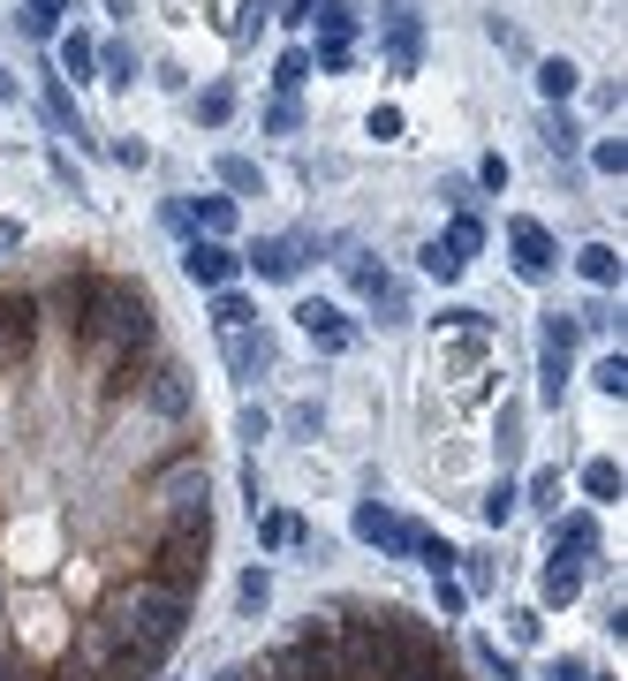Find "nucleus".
<instances>
[{"mask_svg":"<svg viewBox=\"0 0 628 681\" xmlns=\"http://www.w3.org/2000/svg\"><path fill=\"white\" fill-rule=\"evenodd\" d=\"M84 334L99 340V348H144L152 340V303L136 296V288H122V281H99L91 288V311H84Z\"/></svg>","mask_w":628,"mask_h":681,"instance_id":"nucleus-1","label":"nucleus"},{"mask_svg":"<svg viewBox=\"0 0 628 681\" xmlns=\"http://www.w3.org/2000/svg\"><path fill=\"white\" fill-rule=\"evenodd\" d=\"M160 591H174V598H190V583H205V530L197 522H174L168 530V546L152 553V568H144Z\"/></svg>","mask_w":628,"mask_h":681,"instance_id":"nucleus-2","label":"nucleus"},{"mask_svg":"<svg viewBox=\"0 0 628 681\" xmlns=\"http://www.w3.org/2000/svg\"><path fill=\"white\" fill-rule=\"evenodd\" d=\"M576 311H545V326H538V394H545V409H560V386H568V348H576Z\"/></svg>","mask_w":628,"mask_h":681,"instance_id":"nucleus-3","label":"nucleus"},{"mask_svg":"<svg viewBox=\"0 0 628 681\" xmlns=\"http://www.w3.org/2000/svg\"><path fill=\"white\" fill-rule=\"evenodd\" d=\"M378 31H386V61H394V77H417V61H424V23H417V8H409V0H386Z\"/></svg>","mask_w":628,"mask_h":681,"instance_id":"nucleus-4","label":"nucleus"},{"mask_svg":"<svg viewBox=\"0 0 628 681\" xmlns=\"http://www.w3.org/2000/svg\"><path fill=\"white\" fill-rule=\"evenodd\" d=\"M295 318H303V334L318 340V348H326V356H348V348H356V318H348V311H341V303H326V296H311L303 303V311H295Z\"/></svg>","mask_w":628,"mask_h":681,"instance_id":"nucleus-5","label":"nucleus"},{"mask_svg":"<svg viewBox=\"0 0 628 681\" xmlns=\"http://www.w3.org/2000/svg\"><path fill=\"white\" fill-rule=\"evenodd\" d=\"M507 251H515V273H523V281H553V265H560V251H553V235H545L538 220H515V227H507Z\"/></svg>","mask_w":628,"mask_h":681,"instance_id":"nucleus-6","label":"nucleus"},{"mask_svg":"<svg viewBox=\"0 0 628 681\" xmlns=\"http://www.w3.org/2000/svg\"><path fill=\"white\" fill-rule=\"evenodd\" d=\"M356 538H364V546H378V553H409V546H417V530H409L394 508H378V500H364V508H356Z\"/></svg>","mask_w":628,"mask_h":681,"instance_id":"nucleus-7","label":"nucleus"},{"mask_svg":"<svg viewBox=\"0 0 628 681\" xmlns=\"http://www.w3.org/2000/svg\"><path fill=\"white\" fill-rule=\"evenodd\" d=\"M182 273H190V281H205V288H227V281L243 273V257L205 235V243H190V251H182Z\"/></svg>","mask_w":628,"mask_h":681,"instance_id":"nucleus-8","label":"nucleus"},{"mask_svg":"<svg viewBox=\"0 0 628 681\" xmlns=\"http://www.w3.org/2000/svg\"><path fill=\"white\" fill-rule=\"evenodd\" d=\"M160 500H168L174 522H197V530H205V469H197V463H182V469L168 477V492H160Z\"/></svg>","mask_w":628,"mask_h":681,"instance_id":"nucleus-9","label":"nucleus"},{"mask_svg":"<svg viewBox=\"0 0 628 681\" xmlns=\"http://www.w3.org/2000/svg\"><path fill=\"white\" fill-rule=\"evenodd\" d=\"M348 281H356V296H364V303H378V311H386V326L402 318V288H394V273H386V265H372V257H348Z\"/></svg>","mask_w":628,"mask_h":681,"instance_id":"nucleus-10","label":"nucleus"},{"mask_svg":"<svg viewBox=\"0 0 628 681\" xmlns=\"http://www.w3.org/2000/svg\"><path fill=\"white\" fill-rule=\"evenodd\" d=\"M227 340V372L235 379H257L265 364H273V340H265V326H235V334H220Z\"/></svg>","mask_w":628,"mask_h":681,"instance_id":"nucleus-11","label":"nucleus"},{"mask_svg":"<svg viewBox=\"0 0 628 681\" xmlns=\"http://www.w3.org/2000/svg\"><path fill=\"white\" fill-rule=\"evenodd\" d=\"M251 265L265 273V281H295V273H303V243H295V235H265V243L251 251Z\"/></svg>","mask_w":628,"mask_h":681,"instance_id":"nucleus-12","label":"nucleus"},{"mask_svg":"<svg viewBox=\"0 0 628 681\" xmlns=\"http://www.w3.org/2000/svg\"><path fill=\"white\" fill-rule=\"evenodd\" d=\"M576 591H584V560L553 553V560H545V576H538V598H545V606H568Z\"/></svg>","mask_w":628,"mask_h":681,"instance_id":"nucleus-13","label":"nucleus"},{"mask_svg":"<svg viewBox=\"0 0 628 681\" xmlns=\"http://www.w3.org/2000/svg\"><path fill=\"white\" fill-rule=\"evenodd\" d=\"M576 273H584L590 288H621V251H614V243H584V251H576Z\"/></svg>","mask_w":628,"mask_h":681,"instance_id":"nucleus-14","label":"nucleus"},{"mask_svg":"<svg viewBox=\"0 0 628 681\" xmlns=\"http://www.w3.org/2000/svg\"><path fill=\"white\" fill-rule=\"evenodd\" d=\"M23 348H31V303L0 296V356H23Z\"/></svg>","mask_w":628,"mask_h":681,"instance_id":"nucleus-15","label":"nucleus"},{"mask_svg":"<svg viewBox=\"0 0 628 681\" xmlns=\"http://www.w3.org/2000/svg\"><path fill=\"white\" fill-rule=\"evenodd\" d=\"M553 553L590 560V553H598V522H590V515H560V522H553Z\"/></svg>","mask_w":628,"mask_h":681,"instance_id":"nucleus-16","label":"nucleus"},{"mask_svg":"<svg viewBox=\"0 0 628 681\" xmlns=\"http://www.w3.org/2000/svg\"><path fill=\"white\" fill-rule=\"evenodd\" d=\"M45 122L61 129V136H77V144H91V129H84V114H77L69 84H45Z\"/></svg>","mask_w":628,"mask_h":681,"instance_id":"nucleus-17","label":"nucleus"},{"mask_svg":"<svg viewBox=\"0 0 628 681\" xmlns=\"http://www.w3.org/2000/svg\"><path fill=\"white\" fill-rule=\"evenodd\" d=\"M439 251H447V257H455V265H462V273H469V257L485 251V227H477V220H469V213H455V227L439 235Z\"/></svg>","mask_w":628,"mask_h":681,"instance_id":"nucleus-18","label":"nucleus"},{"mask_svg":"<svg viewBox=\"0 0 628 681\" xmlns=\"http://www.w3.org/2000/svg\"><path fill=\"white\" fill-rule=\"evenodd\" d=\"M576 84H584V69H576V61H560V53L538 61V91L553 99V106H560V99H576Z\"/></svg>","mask_w":628,"mask_h":681,"instance_id":"nucleus-19","label":"nucleus"},{"mask_svg":"<svg viewBox=\"0 0 628 681\" xmlns=\"http://www.w3.org/2000/svg\"><path fill=\"white\" fill-rule=\"evenodd\" d=\"M584 492L598 500V508H606V500H621V463H606V455L584 463Z\"/></svg>","mask_w":628,"mask_h":681,"instance_id":"nucleus-20","label":"nucleus"},{"mask_svg":"<svg viewBox=\"0 0 628 681\" xmlns=\"http://www.w3.org/2000/svg\"><path fill=\"white\" fill-rule=\"evenodd\" d=\"M220 182H227V190H243V197H257V190H265L257 160H243V152H227V160H220Z\"/></svg>","mask_w":628,"mask_h":681,"instance_id":"nucleus-21","label":"nucleus"},{"mask_svg":"<svg viewBox=\"0 0 628 681\" xmlns=\"http://www.w3.org/2000/svg\"><path fill=\"white\" fill-rule=\"evenodd\" d=\"M144 394H152V409H168V417H182V409H190V394H182V372H152V386H144Z\"/></svg>","mask_w":628,"mask_h":681,"instance_id":"nucleus-22","label":"nucleus"},{"mask_svg":"<svg viewBox=\"0 0 628 681\" xmlns=\"http://www.w3.org/2000/svg\"><path fill=\"white\" fill-rule=\"evenodd\" d=\"M212 326H220V334H235V326H257V311L235 296V288H220V303H212Z\"/></svg>","mask_w":628,"mask_h":681,"instance_id":"nucleus-23","label":"nucleus"},{"mask_svg":"<svg viewBox=\"0 0 628 681\" xmlns=\"http://www.w3.org/2000/svg\"><path fill=\"white\" fill-rule=\"evenodd\" d=\"M61 16H69V0H31V8H23V31H31V39H53Z\"/></svg>","mask_w":628,"mask_h":681,"instance_id":"nucleus-24","label":"nucleus"},{"mask_svg":"<svg viewBox=\"0 0 628 681\" xmlns=\"http://www.w3.org/2000/svg\"><path fill=\"white\" fill-rule=\"evenodd\" d=\"M61 69H69V77H91V69H99V53H91L84 31H69V39H61Z\"/></svg>","mask_w":628,"mask_h":681,"instance_id":"nucleus-25","label":"nucleus"},{"mask_svg":"<svg viewBox=\"0 0 628 681\" xmlns=\"http://www.w3.org/2000/svg\"><path fill=\"white\" fill-rule=\"evenodd\" d=\"M227 114H235V91H227V84H205V91H197V122L220 129Z\"/></svg>","mask_w":628,"mask_h":681,"instance_id":"nucleus-26","label":"nucleus"},{"mask_svg":"<svg viewBox=\"0 0 628 681\" xmlns=\"http://www.w3.org/2000/svg\"><path fill=\"white\" fill-rule=\"evenodd\" d=\"M409 553H424V568H432V576H455V546H447V538H424V530H417V546H409Z\"/></svg>","mask_w":628,"mask_h":681,"instance_id":"nucleus-27","label":"nucleus"},{"mask_svg":"<svg viewBox=\"0 0 628 681\" xmlns=\"http://www.w3.org/2000/svg\"><path fill=\"white\" fill-rule=\"evenodd\" d=\"M197 227H205L212 243H220V235L235 227V205H227V197H197Z\"/></svg>","mask_w":628,"mask_h":681,"instance_id":"nucleus-28","label":"nucleus"},{"mask_svg":"<svg viewBox=\"0 0 628 681\" xmlns=\"http://www.w3.org/2000/svg\"><path fill=\"white\" fill-rule=\"evenodd\" d=\"M590 386H598V394H628V356H621V348H614V356H598Z\"/></svg>","mask_w":628,"mask_h":681,"instance_id":"nucleus-29","label":"nucleus"},{"mask_svg":"<svg viewBox=\"0 0 628 681\" xmlns=\"http://www.w3.org/2000/svg\"><path fill=\"white\" fill-rule=\"evenodd\" d=\"M265 598H273V576H265V568H251V576L235 583V606H243V613H265Z\"/></svg>","mask_w":628,"mask_h":681,"instance_id":"nucleus-30","label":"nucleus"},{"mask_svg":"<svg viewBox=\"0 0 628 681\" xmlns=\"http://www.w3.org/2000/svg\"><path fill=\"white\" fill-rule=\"evenodd\" d=\"M273 8H281V0H243V8H235V39H257V31L273 23Z\"/></svg>","mask_w":628,"mask_h":681,"instance_id":"nucleus-31","label":"nucleus"},{"mask_svg":"<svg viewBox=\"0 0 628 681\" xmlns=\"http://www.w3.org/2000/svg\"><path fill=\"white\" fill-rule=\"evenodd\" d=\"M348 61H356V45H348V39H318V53H311V69H326V77H341Z\"/></svg>","mask_w":628,"mask_h":681,"instance_id":"nucleus-32","label":"nucleus"},{"mask_svg":"<svg viewBox=\"0 0 628 681\" xmlns=\"http://www.w3.org/2000/svg\"><path fill=\"white\" fill-rule=\"evenodd\" d=\"M515 500H530V508H560V469H538L530 492H515Z\"/></svg>","mask_w":628,"mask_h":681,"instance_id":"nucleus-33","label":"nucleus"},{"mask_svg":"<svg viewBox=\"0 0 628 681\" xmlns=\"http://www.w3.org/2000/svg\"><path fill=\"white\" fill-rule=\"evenodd\" d=\"M257 538H265V546H295V538H303V522H295V515H265V522H257Z\"/></svg>","mask_w":628,"mask_h":681,"instance_id":"nucleus-34","label":"nucleus"},{"mask_svg":"<svg viewBox=\"0 0 628 681\" xmlns=\"http://www.w3.org/2000/svg\"><path fill=\"white\" fill-rule=\"evenodd\" d=\"M99 69H107V84H129V77H136V53H129V45L114 39L107 53H99Z\"/></svg>","mask_w":628,"mask_h":681,"instance_id":"nucleus-35","label":"nucleus"},{"mask_svg":"<svg viewBox=\"0 0 628 681\" xmlns=\"http://www.w3.org/2000/svg\"><path fill=\"white\" fill-rule=\"evenodd\" d=\"M273 84H281V91H303V84H311V53H303V45H295V53H281V77H273Z\"/></svg>","mask_w":628,"mask_h":681,"instance_id":"nucleus-36","label":"nucleus"},{"mask_svg":"<svg viewBox=\"0 0 628 681\" xmlns=\"http://www.w3.org/2000/svg\"><path fill=\"white\" fill-rule=\"evenodd\" d=\"M477 659H485V674H493V681H523V674H515V659H507L493 637H477Z\"/></svg>","mask_w":628,"mask_h":681,"instance_id":"nucleus-37","label":"nucleus"},{"mask_svg":"<svg viewBox=\"0 0 628 681\" xmlns=\"http://www.w3.org/2000/svg\"><path fill=\"white\" fill-rule=\"evenodd\" d=\"M545 144H553V160H568V152L584 144V129L568 122V114H553V129H545Z\"/></svg>","mask_w":628,"mask_h":681,"instance_id":"nucleus-38","label":"nucleus"},{"mask_svg":"<svg viewBox=\"0 0 628 681\" xmlns=\"http://www.w3.org/2000/svg\"><path fill=\"white\" fill-rule=\"evenodd\" d=\"M462 560H469V576H462V591H469V598H485L493 583H500V576H493V560H485V553H462Z\"/></svg>","mask_w":628,"mask_h":681,"instance_id":"nucleus-39","label":"nucleus"},{"mask_svg":"<svg viewBox=\"0 0 628 681\" xmlns=\"http://www.w3.org/2000/svg\"><path fill=\"white\" fill-rule=\"evenodd\" d=\"M318 23H326V39H356V16H348L341 0H326V8H318Z\"/></svg>","mask_w":628,"mask_h":681,"instance_id":"nucleus-40","label":"nucleus"},{"mask_svg":"<svg viewBox=\"0 0 628 681\" xmlns=\"http://www.w3.org/2000/svg\"><path fill=\"white\" fill-rule=\"evenodd\" d=\"M523 508V500H515V485H493V500H485V522H493V530H500L507 515Z\"/></svg>","mask_w":628,"mask_h":681,"instance_id":"nucleus-41","label":"nucleus"},{"mask_svg":"<svg viewBox=\"0 0 628 681\" xmlns=\"http://www.w3.org/2000/svg\"><path fill=\"white\" fill-rule=\"evenodd\" d=\"M515 447H523V409L507 402V409H500V463H507V455H515Z\"/></svg>","mask_w":628,"mask_h":681,"instance_id":"nucleus-42","label":"nucleus"},{"mask_svg":"<svg viewBox=\"0 0 628 681\" xmlns=\"http://www.w3.org/2000/svg\"><path fill=\"white\" fill-rule=\"evenodd\" d=\"M439 326H447V334H469V326H485V311H469V303H447V311H439Z\"/></svg>","mask_w":628,"mask_h":681,"instance_id":"nucleus-43","label":"nucleus"},{"mask_svg":"<svg viewBox=\"0 0 628 681\" xmlns=\"http://www.w3.org/2000/svg\"><path fill=\"white\" fill-rule=\"evenodd\" d=\"M590 167H598V174H621V167H628V152H621V144H614V136H606V144L590 152Z\"/></svg>","mask_w":628,"mask_h":681,"instance_id":"nucleus-44","label":"nucleus"},{"mask_svg":"<svg viewBox=\"0 0 628 681\" xmlns=\"http://www.w3.org/2000/svg\"><path fill=\"white\" fill-rule=\"evenodd\" d=\"M477 182H485V190H507V160H500V152L477 160Z\"/></svg>","mask_w":628,"mask_h":681,"instance_id":"nucleus-45","label":"nucleus"},{"mask_svg":"<svg viewBox=\"0 0 628 681\" xmlns=\"http://www.w3.org/2000/svg\"><path fill=\"white\" fill-rule=\"evenodd\" d=\"M545 681H590L584 659H545Z\"/></svg>","mask_w":628,"mask_h":681,"instance_id":"nucleus-46","label":"nucleus"},{"mask_svg":"<svg viewBox=\"0 0 628 681\" xmlns=\"http://www.w3.org/2000/svg\"><path fill=\"white\" fill-rule=\"evenodd\" d=\"M372 136H402V106H372Z\"/></svg>","mask_w":628,"mask_h":681,"instance_id":"nucleus-47","label":"nucleus"},{"mask_svg":"<svg viewBox=\"0 0 628 681\" xmlns=\"http://www.w3.org/2000/svg\"><path fill=\"white\" fill-rule=\"evenodd\" d=\"M432 583H439V606H447V613H462V606H469V591H462L455 576H432Z\"/></svg>","mask_w":628,"mask_h":681,"instance_id":"nucleus-48","label":"nucleus"},{"mask_svg":"<svg viewBox=\"0 0 628 681\" xmlns=\"http://www.w3.org/2000/svg\"><path fill=\"white\" fill-rule=\"evenodd\" d=\"M303 114H295V99H273V114H265V129H295Z\"/></svg>","mask_w":628,"mask_h":681,"instance_id":"nucleus-49","label":"nucleus"},{"mask_svg":"<svg viewBox=\"0 0 628 681\" xmlns=\"http://www.w3.org/2000/svg\"><path fill=\"white\" fill-rule=\"evenodd\" d=\"M16 243H23V227H16V220H0V257L16 251Z\"/></svg>","mask_w":628,"mask_h":681,"instance_id":"nucleus-50","label":"nucleus"},{"mask_svg":"<svg viewBox=\"0 0 628 681\" xmlns=\"http://www.w3.org/2000/svg\"><path fill=\"white\" fill-rule=\"evenodd\" d=\"M8 99H16V77H8V69H0V106H8Z\"/></svg>","mask_w":628,"mask_h":681,"instance_id":"nucleus-51","label":"nucleus"},{"mask_svg":"<svg viewBox=\"0 0 628 681\" xmlns=\"http://www.w3.org/2000/svg\"><path fill=\"white\" fill-rule=\"evenodd\" d=\"M590 681H598V674H590Z\"/></svg>","mask_w":628,"mask_h":681,"instance_id":"nucleus-52","label":"nucleus"}]
</instances>
